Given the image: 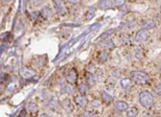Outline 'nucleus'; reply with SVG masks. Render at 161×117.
Masks as SVG:
<instances>
[{"mask_svg": "<svg viewBox=\"0 0 161 117\" xmlns=\"http://www.w3.org/2000/svg\"><path fill=\"white\" fill-rule=\"evenodd\" d=\"M77 79H78V75L75 69H71L70 71L67 73V75H65V80H67V83L70 85L76 84Z\"/></svg>", "mask_w": 161, "mask_h": 117, "instance_id": "nucleus-4", "label": "nucleus"}, {"mask_svg": "<svg viewBox=\"0 0 161 117\" xmlns=\"http://www.w3.org/2000/svg\"><path fill=\"white\" fill-rule=\"evenodd\" d=\"M75 101H76V104L79 107H81V108H85V107L87 106V104H89V101H87V98L84 96V95L76 96L75 97Z\"/></svg>", "mask_w": 161, "mask_h": 117, "instance_id": "nucleus-9", "label": "nucleus"}, {"mask_svg": "<svg viewBox=\"0 0 161 117\" xmlns=\"http://www.w3.org/2000/svg\"><path fill=\"white\" fill-rule=\"evenodd\" d=\"M48 107H49L51 110H53V111H56V110L60 107L59 101H58L57 98H53V97H52V98L48 101Z\"/></svg>", "mask_w": 161, "mask_h": 117, "instance_id": "nucleus-12", "label": "nucleus"}, {"mask_svg": "<svg viewBox=\"0 0 161 117\" xmlns=\"http://www.w3.org/2000/svg\"><path fill=\"white\" fill-rule=\"evenodd\" d=\"M148 38H149V31L147 30V29H140V30H138L137 34H136L135 41L138 43L145 42Z\"/></svg>", "mask_w": 161, "mask_h": 117, "instance_id": "nucleus-6", "label": "nucleus"}, {"mask_svg": "<svg viewBox=\"0 0 161 117\" xmlns=\"http://www.w3.org/2000/svg\"><path fill=\"white\" fill-rule=\"evenodd\" d=\"M42 96H43V98L45 99V101H49L50 99L52 98V95H50L49 92H47V91H43Z\"/></svg>", "mask_w": 161, "mask_h": 117, "instance_id": "nucleus-23", "label": "nucleus"}, {"mask_svg": "<svg viewBox=\"0 0 161 117\" xmlns=\"http://www.w3.org/2000/svg\"><path fill=\"white\" fill-rule=\"evenodd\" d=\"M62 106H63V108H65V111L69 112V113H72V112L75 110L74 104H73V101H71L70 98H65V101H62Z\"/></svg>", "mask_w": 161, "mask_h": 117, "instance_id": "nucleus-7", "label": "nucleus"}, {"mask_svg": "<svg viewBox=\"0 0 161 117\" xmlns=\"http://www.w3.org/2000/svg\"><path fill=\"white\" fill-rule=\"evenodd\" d=\"M41 15H42V17H44V18L49 19L53 16V11L49 5H45L41 9Z\"/></svg>", "mask_w": 161, "mask_h": 117, "instance_id": "nucleus-8", "label": "nucleus"}, {"mask_svg": "<svg viewBox=\"0 0 161 117\" xmlns=\"http://www.w3.org/2000/svg\"><path fill=\"white\" fill-rule=\"evenodd\" d=\"M71 4H79L81 2V0H68Z\"/></svg>", "mask_w": 161, "mask_h": 117, "instance_id": "nucleus-30", "label": "nucleus"}, {"mask_svg": "<svg viewBox=\"0 0 161 117\" xmlns=\"http://www.w3.org/2000/svg\"><path fill=\"white\" fill-rule=\"evenodd\" d=\"M125 0H113L112 1V7H119V6H122L125 4Z\"/></svg>", "mask_w": 161, "mask_h": 117, "instance_id": "nucleus-21", "label": "nucleus"}, {"mask_svg": "<svg viewBox=\"0 0 161 117\" xmlns=\"http://www.w3.org/2000/svg\"><path fill=\"white\" fill-rule=\"evenodd\" d=\"M102 46H103L105 49H112V48L114 47V44L112 43L110 40H105L102 43Z\"/></svg>", "mask_w": 161, "mask_h": 117, "instance_id": "nucleus-19", "label": "nucleus"}, {"mask_svg": "<svg viewBox=\"0 0 161 117\" xmlns=\"http://www.w3.org/2000/svg\"><path fill=\"white\" fill-rule=\"evenodd\" d=\"M40 117H52V116H50L49 114H47V113H43V114H41Z\"/></svg>", "mask_w": 161, "mask_h": 117, "instance_id": "nucleus-31", "label": "nucleus"}, {"mask_svg": "<svg viewBox=\"0 0 161 117\" xmlns=\"http://www.w3.org/2000/svg\"><path fill=\"white\" fill-rule=\"evenodd\" d=\"M108 58H109V55L106 52L105 50H104V51H101V52L99 53V55H98V58H99V61H100L101 63L106 62V61L108 60Z\"/></svg>", "mask_w": 161, "mask_h": 117, "instance_id": "nucleus-18", "label": "nucleus"}, {"mask_svg": "<svg viewBox=\"0 0 161 117\" xmlns=\"http://www.w3.org/2000/svg\"><path fill=\"white\" fill-rule=\"evenodd\" d=\"M26 110H23V111H21V113L19 114V116L18 117H28L27 116V113H26Z\"/></svg>", "mask_w": 161, "mask_h": 117, "instance_id": "nucleus-29", "label": "nucleus"}, {"mask_svg": "<svg viewBox=\"0 0 161 117\" xmlns=\"http://www.w3.org/2000/svg\"><path fill=\"white\" fill-rule=\"evenodd\" d=\"M139 102L143 108L150 109L154 105V97L150 91L145 90V91H141L139 94Z\"/></svg>", "mask_w": 161, "mask_h": 117, "instance_id": "nucleus-1", "label": "nucleus"}, {"mask_svg": "<svg viewBox=\"0 0 161 117\" xmlns=\"http://www.w3.org/2000/svg\"><path fill=\"white\" fill-rule=\"evenodd\" d=\"M26 111H27L28 113H30V114L38 113V111H39L38 105H36L35 102H32V101L28 102V104L26 105Z\"/></svg>", "mask_w": 161, "mask_h": 117, "instance_id": "nucleus-11", "label": "nucleus"}, {"mask_svg": "<svg viewBox=\"0 0 161 117\" xmlns=\"http://www.w3.org/2000/svg\"><path fill=\"white\" fill-rule=\"evenodd\" d=\"M156 25V23H155V21H152V20H149L147 21L146 23H143V29H150V28H153L154 26Z\"/></svg>", "mask_w": 161, "mask_h": 117, "instance_id": "nucleus-20", "label": "nucleus"}, {"mask_svg": "<svg viewBox=\"0 0 161 117\" xmlns=\"http://www.w3.org/2000/svg\"><path fill=\"white\" fill-rule=\"evenodd\" d=\"M86 85L87 87H94L96 85V77L92 73H87L86 75Z\"/></svg>", "mask_w": 161, "mask_h": 117, "instance_id": "nucleus-14", "label": "nucleus"}, {"mask_svg": "<svg viewBox=\"0 0 161 117\" xmlns=\"http://www.w3.org/2000/svg\"><path fill=\"white\" fill-rule=\"evenodd\" d=\"M87 91H89V87H87V85H81V86H80V88H79L80 95H84Z\"/></svg>", "mask_w": 161, "mask_h": 117, "instance_id": "nucleus-22", "label": "nucleus"}, {"mask_svg": "<svg viewBox=\"0 0 161 117\" xmlns=\"http://www.w3.org/2000/svg\"><path fill=\"white\" fill-rule=\"evenodd\" d=\"M20 74L22 77H24V79H31V77L35 76L36 72L33 69H30V68H27V67H22L20 69Z\"/></svg>", "mask_w": 161, "mask_h": 117, "instance_id": "nucleus-5", "label": "nucleus"}, {"mask_svg": "<svg viewBox=\"0 0 161 117\" xmlns=\"http://www.w3.org/2000/svg\"><path fill=\"white\" fill-rule=\"evenodd\" d=\"M131 79L137 85H146L149 82V75L145 71H131Z\"/></svg>", "mask_w": 161, "mask_h": 117, "instance_id": "nucleus-2", "label": "nucleus"}, {"mask_svg": "<svg viewBox=\"0 0 161 117\" xmlns=\"http://www.w3.org/2000/svg\"><path fill=\"white\" fill-rule=\"evenodd\" d=\"M101 98H102V101L104 102H106V104H110V102L113 101V97H112L110 94L107 93L106 91H101Z\"/></svg>", "mask_w": 161, "mask_h": 117, "instance_id": "nucleus-15", "label": "nucleus"}, {"mask_svg": "<svg viewBox=\"0 0 161 117\" xmlns=\"http://www.w3.org/2000/svg\"><path fill=\"white\" fill-rule=\"evenodd\" d=\"M44 1H45V0H33V4H35V6H39V5H41Z\"/></svg>", "mask_w": 161, "mask_h": 117, "instance_id": "nucleus-27", "label": "nucleus"}, {"mask_svg": "<svg viewBox=\"0 0 161 117\" xmlns=\"http://www.w3.org/2000/svg\"><path fill=\"white\" fill-rule=\"evenodd\" d=\"M1 1H3V2H9L11 0H1Z\"/></svg>", "mask_w": 161, "mask_h": 117, "instance_id": "nucleus-32", "label": "nucleus"}, {"mask_svg": "<svg viewBox=\"0 0 161 117\" xmlns=\"http://www.w3.org/2000/svg\"><path fill=\"white\" fill-rule=\"evenodd\" d=\"M83 117H97V114L92 111H86L83 113Z\"/></svg>", "mask_w": 161, "mask_h": 117, "instance_id": "nucleus-24", "label": "nucleus"}, {"mask_svg": "<svg viewBox=\"0 0 161 117\" xmlns=\"http://www.w3.org/2000/svg\"><path fill=\"white\" fill-rule=\"evenodd\" d=\"M160 12H161V5H160Z\"/></svg>", "mask_w": 161, "mask_h": 117, "instance_id": "nucleus-33", "label": "nucleus"}, {"mask_svg": "<svg viewBox=\"0 0 161 117\" xmlns=\"http://www.w3.org/2000/svg\"><path fill=\"white\" fill-rule=\"evenodd\" d=\"M94 15H95V9H89V12L86 15V19H87V20H91L92 17H94Z\"/></svg>", "mask_w": 161, "mask_h": 117, "instance_id": "nucleus-25", "label": "nucleus"}, {"mask_svg": "<svg viewBox=\"0 0 161 117\" xmlns=\"http://www.w3.org/2000/svg\"><path fill=\"white\" fill-rule=\"evenodd\" d=\"M138 114V110L135 107H132V108L127 110V116L128 117H136Z\"/></svg>", "mask_w": 161, "mask_h": 117, "instance_id": "nucleus-17", "label": "nucleus"}, {"mask_svg": "<svg viewBox=\"0 0 161 117\" xmlns=\"http://www.w3.org/2000/svg\"><path fill=\"white\" fill-rule=\"evenodd\" d=\"M119 84H121V87L123 89H129L131 87V85H132V80L130 79H123L119 82Z\"/></svg>", "mask_w": 161, "mask_h": 117, "instance_id": "nucleus-16", "label": "nucleus"}, {"mask_svg": "<svg viewBox=\"0 0 161 117\" xmlns=\"http://www.w3.org/2000/svg\"><path fill=\"white\" fill-rule=\"evenodd\" d=\"M112 7L111 0H100L98 2V9H109Z\"/></svg>", "mask_w": 161, "mask_h": 117, "instance_id": "nucleus-10", "label": "nucleus"}, {"mask_svg": "<svg viewBox=\"0 0 161 117\" xmlns=\"http://www.w3.org/2000/svg\"><path fill=\"white\" fill-rule=\"evenodd\" d=\"M155 92H156L157 94L161 95V83H160V84H158L157 86L155 87Z\"/></svg>", "mask_w": 161, "mask_h": 117, "instance_id": "nucleus-26", "label": "nucleus"}, {"mask_svg": "<svg viewBox=\"0 0 161 117\" xmlns=\"http://www.w3.org/2000/svg\"><path fill=\"white\" fill-rule=\"evenodd\" d=\"M110 33H111V30L107 31V33H105V34H104L103 36H101V38H100V39H101V40H102V39H107V38H108L109 36H110Z\"/></svg>", "mask_w": 161, "mask_h": 117, "instance_id": "nucleus-28", "label": "nucleus"}, {"mask_svg": "<svg viewBox=\"0 0 161 117\" xmlns=\"http://www.w3.org/2000/svg\"><path fill=\"white\" fill-rule=\"evenodd\" d=\"M116 109L119 112H124V111H127V110L129 109V106H128L127 102L119 101L116 102Z\"/></svg>", "mask_w": 161, "mask_h": 117, "instance_id": "nucleus-13", "label": "nucleus"}, {"mask_svg": "<svg viewBox=\"0 0 161 117\" xmlns=\"http://www.w3.org/2000/svg\"><path fill=\"white\" fill-rule=\"evenodd\" d=\"M53 5H54L55 12L58 15H65L67 12V7H65L63 0H52Z\"/></svg>", "mask_w": 161, "mask_h": 117, "instance_id": "nucleus-3", "label": "nucleus"}]
</instances>
